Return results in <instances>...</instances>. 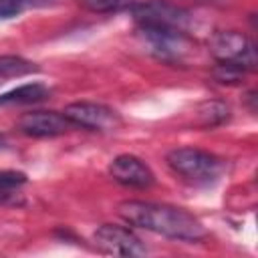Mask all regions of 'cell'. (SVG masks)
I'll use <instances>...</instances> for the list:
<instances>
[{
    "label": "cell",
    "instance_id": "cell-1",
    "mask_svg": "<svg viewBox=\"0 0 258 258\" xmlns=\"http://www.w3.org/2000/svg\"><path fill=\"white\" fill-rule=\"evenodd\" d=\"M119 216L129 224L137 226L173 240H187L196 242L206 238L204 224L191 216L189 212L167 206V204H153V202H139V200H127L117 206Z\"/></svg>",
    "mask_w": 258,
    "mask_h": 258
},
{
    "label": "cell",
    "instance_id": "cell-2",
    "mask_svg": "<svg viewBox=\"0 0 258 258\" xmlns=\"http://www.w3.org/2000/svg\"><path fill=\"white\" fill-rule=\"evenodd\" d=\"M167 165L181 175L183 179L198 183V185H208L214 183L222 169L224 163L218 159L214 153L198 149V147H175L167 153Z\"/></svg>",
    "mask_w": 258,
    "mask_h": 258
},
{
    "label": "cell",
    "instance_id": "cell-3",
    "mask_svg": "<svg viewBox=\"0 0 258 258\" xmlns=\"http://www.w3.org/2000/svg\"><path fill=\"white\" fill-rule=\"evenodd\" d=\"M210 52L218 62L240 64L246 71L256 67L254 42L238 30H220L210 38Z\"/></svg>",
    "mask_w": 258,
    "mask_h": 258
},
{
    "label": "cell",
    "instance_id": "cell-4",
    "mask_svg": "<svg viewBox=\"0 0 258 258\" xmlns=\"http://www.w3.org/2000/svg\"><path fill=\"white\" fill-rule=\"evenodd\" d=\"M131 12L139 26H155V28H173V30H185L189 24V12L169 4L165 0H145L135 2L131 6Z\"/></svg>",
    "mask_w": 258,
    "mask_h": 258
},
{
    "label": "cell",
    "instance_id": "cell-5",
    "mask_svg": "<svg viewBox=\"0 0 258 258\" xmlns=\"http://www.w3.org/2000/svg\"><path fill=\"white\" fill-rule=\"evenodd\" d=\"M62 113L75 127H83L89 131H115L121 125V117L117 115V111L99 103H71Z\"/></svg>",
    "mask_w": 258,
    "mask_h": 258
},
{
    "label": "cell",
    "instance_id": "cell-6",
    "mask_svg": "<svg viewBox=\"0 0 258 258\" xmlns=\"http://www.w3.org/2000/svg\"><path fill=\"white\" fill-rule=\"evenodd\" d=\"M93 240L99 250L113 256H145L147 248L139 236H135L129 228L117 224H103L93 234Z\"/></svg>",
    "mask_w": 258,
    "mask_h": 258
},
{
    "label": "cell",
    "instance_id": "cell-7",
    "mask_svg": "<svg viewBox=\"0 0 258 258\" xmlns=\"http://www.w3.org/2000/svg\"><path fill=\"white\" fill-rule=\"evenodd\" d=\"M139 34L159 58H181L189 48V40L185 38L183 30L139 26Z\"/></svg>",
    "mask_w": 258,
    "mask_h": 258
},
{
    "label": "cell",
    "instance_id": "cell-8",
    "mask_svg": "<svg viewBox=\"0 0 258 258\" xmlns=\"http://www.w3.org/2000/svg\"><path fill=\"white\" fill-rule=\"evenodd\" d=\"M75 127L64 113L56 111H30L18 119V129L30 137H54Z\"/></svg>",
    "mask_w": 258,
    "mask_h": 258
},
{
    "label": "cell",
    "instance_id": "cell-9",
    "mask_svg": "<svg viewBox=\"0 0 258 258\" xmlns=\"http://www.w3.org/2000/svg\"><path fill=\"white\" fill-rule=\"evenodd\" d=\"M109 173L111 177L127 187H149L155 179L153 171L149 169V165L135 157V155H117L111 163H109Z\"/></svg>",
    "mask_w": 258,
    "mask_h": 258
},
{
    "label": "cell",
    "instance_id": "cell-10",
    "mask_svg": "<svg viewBox=\"0 0 258 258\" xmlns=\"http://www.w3.org/2000/svg\"><path fill=\"white\" fill-rule=\"evenodd\" d=\"M48 97V89L40 83L22 85L14 91H8L0 95V105H26V103H38Z\"/></svg>",
    "mask_w": 258,
    "mask_h": 258
},
{
    "label": "cell",
    "instance_id": "cell-11",
    "mask_svg": "<svg viewBox=\"0 0 258 258\" xmlns=\"http://www.w3.org/2000/svg\"><path fill=\"white\" fill-rule=\"evenodd\" d=\"M196 115H198L200 127L212 129V127H218L230 119V107L224 101H206L198 107Z\"/></svg>",
    "mask_w": 258,
    "mask_h": 258
},
{
    "label": "cell",
    "instance_id": "cell-12",
    "mask_svg": "<svg viewBox=\"0 0 258 258\" xmlns=\"http://www.w3.org/2000/svg\"><path fill=\"white\" fill-rule=\"evenodd\" d=\"M36 67L34 62L22 58V56H14V54H8V56H0V85L6 83L8 79H14V77H24L28 73H34Z\"/></svg>",
    "mask_w": 258,
    "mask_h": 258
},
{
    "label": "cell",
    "instance_id": "cell-13",
    "mask_svg": "<svg viewBox=\"0 0 258 258\" xmlns=\"http://www.w3.org/2000/svg\"><path fill=\"white\" fill-rule=\"evenodd\" d=\"M26 183V175L22 171H0V204L12 200L20 187Z\"/></svg>",
    "mask_w": 258,
    "mask_h": 258
},
{
    "label": "cell",
    "instance_id": "cell-14",
    "mask_svg": "<svg viewBox=\"0 0 258 258\" xmlns=\"http://www.w3.org/2000/svg\"><path fill=\"white\" fill-rule=\"evenodd\" d=\"M137 0H81L83 8H87L89 12H97V14H107V12H119L125 8H131Z\"/></svg>",
    "mask_w": 258,
    "mask_h": 258
},
{
    "label": "cell",
    "instance_id": "cell-15",
    "mask_svg": "<svg viewBox=\"0 0 258 258\" xmlns=\"http://www.w3.org/2000/svg\"><path fill=\"white\" fill-rule=\"evenodd\" d=\"M246 69H242L240 64H232V62H218V67L214 69V79L218 83H228V85H234V83H240L242 77H244Z\"/></svg>",
    "mask_w": 258,
    "mask_h": 258
},
{
    "label": "cell",
    "instance_id": "cell-16",
    "mask_svg": "<svg viewBox=\"0 0 258 258\" xmlns=\"http://www.w3.org/2000/svg\"><path fill=\"white\" fill-rule=\"evenodd\" d=\"M20 2L18 0H0V18H10L20 10Z\"/></svg>",
    "mask_w": 258,
    "mask_h": 258
},
{
    "label": "cell",
    "instance_id": "cell-17",
    "mask_svg": "<svg viewBox=\"0 0 258 258\" xmlns=\"http://www.w3.org/2000/svg\"><path fill=\"white\" fill-rule=\"evenodd\" d=\"M18 2H20V6H44L50 0H18Z\"/></svg>",
    "mask_w": 258,
    "mask_h": 258
}]
</instances>
